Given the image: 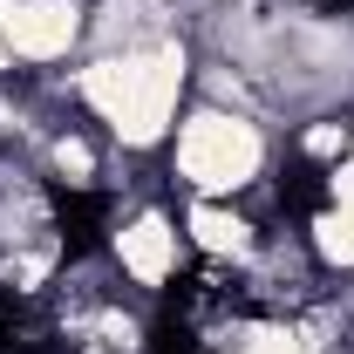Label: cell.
<instances>
[{"instance_id":"52a82bcc","label":"cell","mask_w":354,"mask_h":354,"mask_svg":"<svg viewBox=\"0 0 354 354\" xmlns=\"http://www.w3.org/2000/svg\"><path fill=\"white\" fill-rule=\"evenodd\" d=\"M239 354H320V341H307L300 327H259Z\"/></svg>"},{"instance_id":"8fae6325","label":"cell","mask_w":354,"mask_h":354,"mask_svg":"<svg viewBox=\"0 0 354 354\" xmlns=\"http://www.w3.org/2000/svg\"><path fill=\"white\" fill-rule=\"evenodd\" d=\"M7 62H14V55H7V28H0V68H7Z\"/></svg>"},{"instance_id":"5b68a950","label":"cell","mask_w":354,"mask_h":354,"mask_svg":"<svg viewBox=\"0 0 354 354\" xmlns=\"http://www.w3.org/2000/svg\"><path fill=\"white\" fill-rule=\"evenodd\" d=\"M184 225H191V239H198L205 252H218V259H245V252H252V225L239 218V212H225L218 198H198Z\"/></svg>"},{"instance_id":"9c48e42d","label":"cell","mask_w":354,"mask_h":354,"mask_svg":"<svg viewBox=\"0 0 354 354\" xmlns=\"http://www.w3.org/2000/svg\"><path fill=\"white\" fill-rule=\"evenodd\" d=\"M307 150H313V157H341V150H348V123H313Z\"/></svg>"},{"instance_id":"ba28073f","label":"cell","mask_w":354,"mask_h":354,"mask_svg":"<svg viewBox=\"0 0 354 354\" xmlns=\"http://www.w3.org/2000/svg\"><path fill=\"white\" fill-rule=\"evenodd\" d=\"M55 171L68 177V184H88V177H95V157H88L82 136H62V143H55Z\"/></svg>"},{"instance_id":"277c9868","label":"cell","mask_w":354,"mask_h":354,"mask_svg":"<svg viewBox=\"0 0 354 354\" xmlns=\"http://www.w3.org/2000/svg\"><path fill=\"white\" fill-rule=\"evenodd\" d=\"M116 259H123V272H130L136 286H164V279L177 272V225L157 218V212L130 218L123 232H116Z\"/></svg>"},{"instance_id":"30bf717a","label":"cell","mask_w":354,"mask_h":354,"mask_svg":"<svg viewBox=\"0 0 354 354\" xmlns=\"http://www.w3.org/2000/svg\"><path fill=\"white\" fill-rule=\"evenodd\" d=\"M327 191H334V205H341V212H354V157H341V164L327 171Z\"/></svg>"},{"instance_id":"6da1fadb","label":"cell","mask_w":354,"mask_h":354,"mask_svg":"<svg viewBox=\"0 0 354 354\" xmlns=\"http://www.w3.org/2000/svg\"><path fill=\"white\" fill-rule=\"evenodd\" d=\"M82 95L130 150H150V143H164L177 95H184V48L150 41V48H123V55H95L82 68Z\"/></svg>"},{"instance_id":"3957f363","label":"cell","mask_w":354,"mask_h":354,"mask_svg":"<svg viewBox=\"0 0 354 354\" xmlns=\"http://www.w3.org/2000/svg\"><path fill=\"white\" fill-rule=\"evenodd\" d=\"M0 28H7V55L55 62L82 41V7L75 0H0Z\"/></svg>"},{"instance_id":"7a4b0ae2","label":"cell","mask_w":354,"mask_h":354,"mask_svg":"<svg viewBox=\"0 0 354 354\" xmlns=\"http://www.w3.org/2000/svg\"><path fill=\"white\" fill-rule=\"evenodd\" d=\"M266 171V136L245 116H225V109H198L184 116L177 130V177L198 191V198H232Z\"/></svg>"},{"instance_id":"8992f818","label":"cell","mask_w":354,"mask_h":354,"mask_svg":"<svg viewBox=\"0 0 354 354\" xmlns=\"http://www.w3.org/2000/svg\"><path fill=\"white\" fill-rule=\"evenodd\" d=\"M313 252L327 266H354V212H341V205L320 212V218H313Z\"/></svg>"}]
</instances>
